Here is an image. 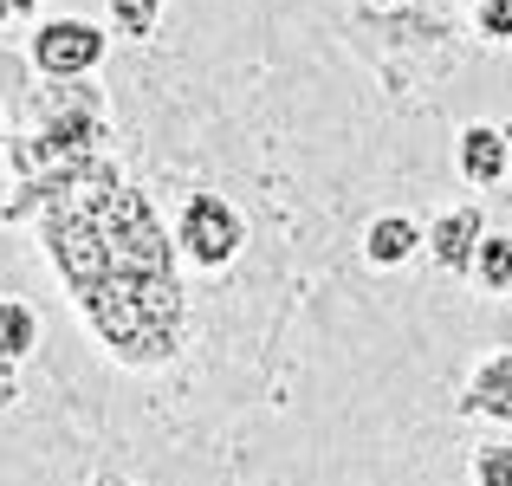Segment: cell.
Masks as SVG:
<instances>
[{"label": "cell", "mask_w": 512, "mask_h": 486, "mask_svg": "<svg viewBox=\"0 0 512 486\" xmlns=\"http://www.w3.org/2000/svg\"><path fill=\"white\" fill-rule=\"evenodd\" d=\"M454 175H461L467 188H500L512 175L506 124H461L454 130Z\"/></svg>", "instance_id": "7"}, {"label": "cell", "mask_w": 512, "mask_h": 486, "mask_svg": "<svg viewBox=\"0 0 512 486\" xmlns=\"http://www.w3.org/2000/svg\"><path fill=\"white\" fill-rule=\"evenodd\" d=\"M0 370H7V363H0Z\"/></svg>", "instance_id": "21"}, {"label": "cell", "mask_w": 512, "mask_h": 486, "mask_svg": "<svg viewBox=\"0 0 512 486\" xmlns=\"http://www.w3.org/2000/svg\"><path fill=\"white\" fill-rule=\"evenodd\" d=\"M0 143H7V117H0Z\"/></svg>", "instance_id": "18"}, {"label": "cell", "mask_w": 512, "mask_h": 486, "mask_svg": "<svg viewBox=\"0 0 512 486\" xmlns=\"http://www.w3.org/2000/svg\"><path fill=\"white\" fill-rule=\"evenodd\" d=\"M428 227L415 221V214H376L370 227H363V260L376 266V273H396V266H409L415 253H422Z\"/></svg>", "instance_id": "8"}, {"label": "cell", "mask_w": 512, "mask_h": 486, "mask_svg": "<svg viewBox=\"0 0 512 486\" xmlns=\"http://www.w3.org/2000/svg\"><path fill=\"white\" fill-rule=\"evenodd\" d=\"M91 486H137V480H124V474H98Z\"/></svg>", "instance_id": "16"}, {"label": "cell", "mask_w": 512, "mask_h": 486, "mask_svg": "<svg viewBox=\"0 0 512 486\" xmlns=\"http://www.w3.org/2000/svg\"><path fill=\"white\" fill-rule=\"evenodd\" d=\"M7 20H13V7H7V0H0V26H7Z\"/></svg>", "instance_id": "17"}, {"label": "cell", "mask_w": 512, "mask_h": 486, "mask_svg": "<svg viewBox=\"0 0 512 486\" xmlns=\"http://www.w3.org/2000/svg\"><path fill=\"white\" fill-rule=\"evenodd\" d=\"M480 234H487V214H480V201H454V208H441L435 221H428V240L422 253L435 260V273L448 279H467V266H474V247Z\"/></svg>", "instance_id": "5"}, {"label": "cell", "mask_w": 512, "mask_h": 486, "mask_svg": "<svg viewBox=\"0 0 512 486\" xmlns=\"http://www.w3.org/2000/svg\"><path fill=\"white\" fill-rule=\"evenodd\" d=\"M506 150H512V124H506Z\"/></svg>", "instance_id": "19"}, {"label": "cell", "mask_w": 512, "mask_h": 486, "mask_svg": "<svg viewBox=\"0 0 512 486\" xmlns=\"http://www.w3.org/2000/svg\"><path fill=\"white\" fill-rule=\"evenodd\" d=\"M175 253L195 273H227L247 253V214L227 195H214V188H195L182 201V214H175Z\"/></svg>", "instance_id": "3"}, {"label": "cell", "mask_w": 512, "mask_h": 486, "mask_svg": "<svg viewBox=\"0 0 512 486\" xmlns=\"http://www.w3.org/2000/svg\"><path fill=\"white\" fill-rule=\"evenodd\" d=\"M454 415H474V422H493L512 435V350H493L467 370L461 396H454Z\"/></svg>", "instance_id": "6"}, {"label": "cell", "mask_w": 512, "mask_h": 486, "mask_svg": "<svg viewBox=\"0 0 512 486\" xmlns=\"http://www.w3.org/2000/svg\"><path fill=\"white\" fill-rule=\"evenodd\" d=\"M474 33L487 46H512V0H480L474 7Z\"/></svg>", "instance_id": "13"}, {"label": "cell", "mask_w": 512, "mask_h": 486, "mask_svg": "<svg viewBox=\"0 0 512 486\" xmlns=\"http://www.w3.org/2000/svg\"><path fill=\"white\" fill-rule=\"evenodd\" d=\"M104 52H111V33L78 20V13L33 26V72L39 78H91L104 65Z\"/></svg>", "instance_id": "4"}, {"label": "cell", "mask_w": 512, "mask_h": 486, "mask_svg": "<svg viewBox=\"0 0 512 486\" xmlns=\"http://www.w3.org/2000/svg\"><path fill=\"white\" fill-rule=\"evenodd\" d=\"M163 7L169 0H104V13H111V26L124 39H150L163 26Z\"/></svg>", "instance_id": "12"}, {"label": "cell", "mask_w": 512, "mask_h": 486, "mask_svg": "<svg viewBox=\"0 0 512 486\" xmlns=\"http://www.w3.org/2000/svg\"><path fill=\"white\" fill-rule=\"evenodd\" d=\"M20 402V383H13V370H0V409H13Z\"/></svg>", "instance_id": "14"}, {"label": "cell", "mask_w": 512, "mask_h": 486, "mask_svg": "<svg viewBox=\"0 0 512 486\" xmlns=\"http://www.w3.org/2000/svg\"><path fill=\"white\" fill-rule=\"evenodd\" d=\"M467 7H480V0H467Z\"/></svg>", "instance_id": "20"}, {"label": "cell", "mask_w": 512, "mask_h": 486, "mask_svg": "<svg viewBox=\"0 0 512 486\" xmlns=\"http://www.w3.org/2000/svg\"><path fill=\"white\" fill-rule=\"evenodd\" d=\"M39 350V312L26 299H0V363H26Z\"/></svg>", "instance_id": "9"}, {"label": "cell", "mask_w": 512, "mask_h": 486, "mask_svg": "<svg viewBox=\"0 0 512 486\" xmlns=\"http://www.w3.org/2000/svg\"><path fill=\"white\" fill-rule=\"evenodd\" d=\"M467 486H512V435H493L467 454Z\"/></svg>", "instance_id": "11"}, {"label": "cell", "mask_w": 512, "mask_h": 486, "mask_svg": "<svg viewBox=\"0 0 512 486\" xmlns=\"http://www.w3.org/2000/svg\"><path fill=\"white\" fill-rule=\"evenodd\" d=\"M33 130L7 137V188L13 195L0 201V221H26L78 162L98 156L104 130H111V111H104V91L85 85V78H52L46 91H33Z\"/></svg>", "instance_id": "2"}, {"label": "cell", "mask_w": 512, "mask_h": 486, "mask_svg": "<svg viewBox=\"0 0 512 486\" xmlns=\"http://www.w3.org/2000/svg\"><path fill=\"white\" fill-rule=\"evenodd\" d=\"M39 247L65 279L78 318L124 370H163L188 337V292L175 279V240L150 195L104 156L78 162L39 201Z\"/></svg>", "instance_id": "1"}, {"label": "cell", "mask_w": 512, "mask_h": 486, "mask_svg": "<svg viewBox=\"0 0 512 486\" xmlns=\"http://www.w3.org/2000/svg\"><path fill=\"white\" fill-rule=\"evenodd\" d=\"M13 7V20H39V0H7Z\"/></svg>", "instance_id": "15"}, {"label": "cell", "mask_w": 512, "mask_h": 486, "mask_svg": "<svg viewBox=\"0 0 512 486\" xmlns=\"http://www.w3.org/2000/svg\"><path fill=\"white\" fill-rule=\"evenodd\" d=\"M467 279H474L487 299H506V292H512V240H506V234H480Z\"/></svg>", "instance_id": "10"}]
</instances>
